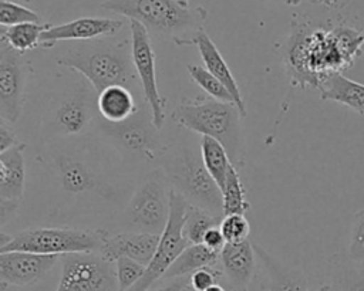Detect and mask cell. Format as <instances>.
I'll list each match as a JSON object with an SVG mask.
<instances>
[{
    "label": "cell",
    "mask_w": 364,
    "mask_h": 291,
    "mask_svg": "<svg viewBox=\"0 0 364 291\" xmlns=\"http://www.w3.org/2000/svg\"><path fill=\"white\" fill-rule=\"evenodd\" d=\"M280 53L291 85L316 89L358 58L341 23H314L303 16L293 17Z\"/></svg>",
    "instance_id": "1"
},
{
    "label": "cell",
    "mask_w": 364,
    "mask_h": 291,
    "mask_svg": "<svg viewBox=\"0 0 364 291\" xmlns=\"http://www.w3.org/2000/svg\"><path fill=\"white\" fill-rule=\"evenodd\" d=\"M98 143V136L91 142L84 135L43 143L37 160L44 166L48 182L57 193L74 200H109L117 196L118 185L111 180L114 173Z\"/></svg>",
    "instance_id": "2"
},
{
    "label": "cell",
    "mask_w": 364,
    "mask_h": 291,
    "mask_svg": "<svg viewBox=\"0 0 364 291\" xmlns=\"http://www.w3.org/2000/svg\"><path fill=\"white\" fill-rule=\"evenodd\" d=\"M108 38L77 41L55 61L58 65L81 74L97 94L112 85H124L135 95L142 94L132 62L131 41L114 43Z\"/></svg>",
    "instance_id": "3"
},
{
    "label": "cell",
    "mask_w": 364,
    "mask_h": 291,
    "mask_svg": "<svg viewBox=\"0 0 364 291\" xmlns=\"http://www.w3.org/2000/svg\"><path fill=\"white\" fill-rule=\"evenodd\" d=\"M171 118L179 128L220 142L235 168L239 169L245 165L243 116L236 104L210 97L182 98L173 108Z\"/></svg>",
    "instance_id": "4"
},
{
    "label": "cell",
    "mask_w": 364,
    "mask_h": 291,
    "mask_svg": "<svg viewBox=\"0 0 364 291\" xmlns=\"http://www.w3.org/2000/svg\"><path fill=\"white\" fill-rule=\"evenodd\" d=\"M171 189L181 193L192 206L223 217L222 190L206 170L200 149L191 142L173 139L165 143L158 166Z\"/></svg>",
    "instance_id": "5"
},
{
    "label": "cell",
    "mask_w": 364,
    "mask_h": 291,
    "mask_svg": "<svg viewBox=\"0 0 364 291\" xmlns=\"http://www.w3.org/2000/svg\"><path fill=\"white\" fill-rule=\"evenodd\" d=\"M101 7L135 20L149 34L172 38L178 45H186L203 28L208 14L203 7H192L185 0H104Z\"/></svg>",
    "instance_id": "6"
},
{
    "label": "cell",
    "mask_w": 364,
    "mask_h": 291,
    "mask_svg": "<svg viewBox=\"0 0 364 291\" xmlns=\"http://www.w3.org/2000/svg\"><path fill=\"white\" fill-rule=\"evenodd\" d=\"M92 92H97L92 85L85 78H80L48 98L38 125V138L43 143L53 139L82 136L91 131L98 115L97 95Z\"/></svg>",
    "instance_id": "7"
},
{
    "label": "cell",
    "mask_w": 364,
    "mask_h": 291,
    "mask_svg": "<svg viewBox=\"0 0 364 291\" xmlns=\"http://www.w3.org/2000/svg\"><path fill=\"white\" fill-rule=\"evenodd\" d=\"M144 104L131 118L122 122H108L95 116L91 131L107 143L122 162L135 166H158L165 143L161 141L159 129L152 122V114Z\"/></svg>",
    "instance_id": "8"
},
{
    "label": "cell",
    "mask_w": 364,
    "mask_h": 291,
    "mask_svg": "<svg viewBox=\"0 0 364 291\" xmlns=\"http://www.w3.org/2000/svg\"><path fill=\"white\" fill-rule=\"evenodd\" d=\"M105 229H70V227H33L11 236L0 247V253L27 251L47 256H65L71 253H100Z\"/></svg>",
    "instance_id": "9"
},
{
    "label": "cell",
    "mask_w": 364,
    "mask_h": 291,
    "mask_svg": "<svg viewBox=\"0 0 364 291\" xmlns=\"http://www.w3.org/2000/svg\"><path fill=\"white\" fill-rule=\"evenodd\" d=\"M171 207V186L159 168L149 170L136 185L121 216L122 231L162 234Z\"/></svg>",
    "instance_id": "10"
},
{
    "label": "cell",
    "mask_w": 364,
    "mask_h": 291,
    "mask_svg": "<svg viewBox=\"0 0 364 291\" xmlns=\"http://www.w3.org/2000/svg\"><path fill=\"white\" fill-rule=\"evenodd\" d=\"M188 206L189 203L186 202V199L176 190L171 189L169 219L159 237L156 251L151 263L146 265L142 278L128 291H148L154 284L164 278L173 261L189 246V241L183 236V224Z\"/></svg>",
    "instance_id": "11"
},
{
    "label": "cell",
    "mask_w": 364,
    "mask_h": 291,
    "mask_svg": "<svg viewBox=\"0 0 364 291\" xmlns=\"http://www.w3.org/2000/svg\"><path fill=\"white\" fill-rule=\"evenodd\" d=\"M61 278L55 291H118L115 263L100 253L61 256Z\"/></svg>",
    "instance_id": "12"
},
{
    "label": "cell",
    "mask_w": 364,
    "mask_h": 291,
    "mask_svg": "<svg viewBox=\"0 0 364 291\" xmlns=\"http://www.w3.org/2000/svg\"><path fill=\"white\" fill-rule=\"evenodd\" d=\"M31 74L30 60L0 40V119L11 125L20 119Z\"/></svg>",
    "instance_id": "13"
},
{
    "label": "cell",
    "mask_w": 364,
    "mask_h": 291,
    "mask_svg": "<svg viewBox=\"0 0 364 291\" xmlns=\"http://www.w3.org/2000/svg\"><path fill=\"white\" fill-rule=\"evenodd\" d=\"M131 28V53L132 62L138 79L141 82L144 102L149 106L152 114L154 125L161 131L165 122V106L166 101L159 94L156 81V67H155V51L151 43V34L138 21L129 20Z\"/></svg>",
    "instance_id": "14"
},
{
    "label": "cell",
    "mask_w": 364,
    "mask_h": 291,
    "mask_svg": "<svg viewBox=\"0 0 364 291\" xmlns=\"http://www.w3.org/2000/svg\"><path fill=\"white\" fill-rule=\"evenodd\" d=\"M256 253V282L259 291H310L306 274L274 257L262 246L253 243ZM317 291H328V284Z\"/></svg>",
    "instance_id": "15"
},
{
    "label": "cell",
    "mask_w": 364,
    "mask_h": 291,
    "mask_svg": "<svg viewBox=\"0 0 364 291\" xmlns=\"http://www.w3.org/2000/svg\"><path fill=\"white\" fill-rule=\"evenodd\" d=\"M58 256L36 254L27 251L0 253V285L27 287L41 280L58 261Z\"/></svg>",
    "instance_id": "16"
},
{
    "label": "cell",
    "mask_w": 364,
    "mask_h": 291,
    "mask_svg": "<svg viewBox=\"0 0 364 291\" xmlns=\"http://www.w3.org/2000/svg\"><path fill=\"white\" fill-rule=\"evenodd\" d=\"M124 27L122 20L107 17H80L58 26L50 24L40 37L41 48H51L58 41H91L115 35Z\"/></svg>",
    "instance_id": "17"
},
{
    "label": "cell",
    "mask_w": 364,
    "mask_h": 291,
    "mask_svg": "<svg viewBox=\"0 0 364 291\" xmlns=\"http://www.w3.org/2000/svg\"><path fill=\"white\" fill-rule=\"evenodd\" d=\"M256 253L253 243H226L219 254L223 284L230 291H247L256 274Z\"/></svg>",
    "instance_id": "18"
},
{
    "label": "cell",
    "mask_w": 364,
    "mask_h": 291,
    "mask_svg": "<svg viewBox=\"0 0 364 291\" xmlns=\"http://www.w3.org/2000/svg\"><path fill=\"white\" fill-rule=\"evenodd\" d=\"M159 237V234L139 231H118L111 234L107 230L100 254L114 263L119 257H128L148 265L156 251Z\"/></svg>",
    "instance_id": "19"
},
{
    "label": "cell",
    "mask_w": 364,
    "mask_h": 291,
    "mask_svg": "<svg viewBox=\"0 0 364 291\" xmlns=\"http://www.w3.org/2000/svg\"><path fill=\"white\" fill-rule=\"evenodd\" d=\"M186 45H196L198 47L200 58H202V61L205 64V68L210 74H213L228 88V91L233 97L235 104L240 109L242 116L245 118L247 115V111H246V106H245V102H243L239 85H237V82H236V79H235L229 65L226 64L225 58L222 57L220 51L218 50L216 44L212 41L209 34L202 28L186 43Z\"/></svg>",
    "instance_id": "20"
},
{
    "label": "cell",
    "mask_w": 364,
    "mask_h": 291,
    "mask_svg": "<svg viewBox=\"0 0 364 291\" xmlns=\"http://www.w3.org/2000/svg\"><path fill=\"white\" fill-rule=\"evenodd\" d=\"M24 143L0 153V200L20 204L26 183Z\"/></svg>",
    "instance_id": "21"
},
{
    "label": "cell",
    "mask_w": 364,
    "mask_h": 291,
    "mask_svg": "<svg viewBox=\"0 0 364 291\" xmlns=\"http://www.w3.org/2000/svg\"><path fill=\"white\" fill-rule=\"evenodd\" d=\"M144 104L138 105L136 95L124 85H112L97 94L98 115L108 122H122L131 118Z\"/></svg>",
    "instance_id": "22"
},
{
    "label": "cell",
    "mask_w": 364,
    "mask_h": 291,
    "mask_svg": "<svg viewBox=\"0 0 364 291\" xmlns=\"http://www.w3.org/2000/svg\"><path fill=\"white\" fill-rule=\"evenodd\" d=\"M318 92L321 99L341 104L357 114L364 115V84L357 82L344 74H336L323 82Z\"/></svg>",
    "instance_id": "23"
},
{
    "label": "cell",
    "mask_w": 364,
    "mask_h": 291,
    "mask_svg": "<svg viewBox=\"0 0 364 291\" xmlns=\"http://www.w3.org/2000/svg\"><path fill=\"white\" fill-rule=\"evenodd\" d=\"M328 291H364V268L347 254L336 253L330 257Z\"/></svg>",
    "instance_id": "24"
},
{
    "label": "cell",
    "mask_w": 364,
    "mask_h": 291,
    "mask_svg": "<svg viewBox=\"0 0 364 291\" xmlns=\"http://www.w3.org/2000/svg\"><path fill=\"white\" fill-rule=\"evenodd\" d=\"M219 254L205 244H189L179 257L173 261L169 267L164 278H179V277H189L193 271L219 264Z\"/></svg>",
    "instance_id": "25"
},
{
    "label": "cell",
    "mask_w": 364,
    "mask_h": 291,
    "mask_svg": "<svg viewBox=\"0 0 364 291\" xmlns=\"http://www.w3.org/2000/svg\"><path fill=\"white\" fill-rule=\"evenodd\" d=\"M199 149L206 170L216 182V185L222 189L229 173V169L232 166V162L225 146L213 138L202 136L199 141Z\"/></svg>",
    "instance_id": "26"
},
{
    "label": "cell",
    "mask_w": 364,
    "mask_h": 291,
    "mask_svg": "<svg viewBox=\"0 0 364 291\" xmlns=\"http://www.w3.org/2000/svg\"><path fill=\"white\" fill-rule=\"evenodd\" d=\"M50 23H24L11 27H1L0 40L6 41L11 48L24 54L36 47H40V37Z\"/></svg>",
    "instance_id": "27"
},
{
    "label": "cell",
    "mask_w": 364,
    "mask_h": 291,
    "mask_svg": "<svg viewBox=\"0 0 364 291\" xmlns=\"http://www.w3.org/2000/svg\"><path fill=\"white\" fill-rule=\"evenodd\" d=\"M222 203L223 216L228 214H245L250 209V203L246 200V192L242 185L239 170L233 165L229 169L225 185L222 186Z\"/></svg>",
    "instance_id": "28"
},
{
    "label": "cell",
    "mask_w": 364,
    "mask_h": 291,
    "mask_svg": "<svg viewBox=\"0 0 364 291\" xmlns=\"http://www.w3.org/2000/svg\"><path fill=\"white\" fill-rule=\"evenodd\" d=\"M222 219L223 217L215 216L200 207L189 204L183 224V236L189 244H200L206 231L219 226Z\"/></svg>",
    "instance_id": "29"
},
{
    "label": "cell",
    "mask_w": 364,
    "mask_h": 291,
    "mask_svg": "<svg viewBox=\"0 0 364 291\" xmlns=\"http://www.w3.org/2000/svg\"><path fill=\"white\" fill-rule=\"evenodd\" d=\"M186 70H188L191 78L202 88V91H205L208 94V97L218 99V101L235 104L233 97L230 95L228 88L213 74H210L206 68L196 65V64H188Z\"/></svg>",
    "instance_id": "30"
},
{
    "label": "cell",
    "mask_w": 364,
    "mask_h": 291,
    "mask_svg": "<svg viewBox=\"0 0 364 291\" xmlns=\"http://www.w3.org/2000/svg\"><path fill=\"white\" fill-rule=\"evenodd\" d=\"M24 23H41V17L34 10L21 4L1 0L0 1V24L1 27H11Z\"/></svg>",
    "instance_id": "31"
},
{
    "label": "cell",
    "mask_w": 364,
    "mask_h": 291,
    "mask_svg": "<svg viewBox=\"0 0 364 291\" xmlns=\"http://www.w3.org/2000/svg\"><path fill=\"white\" fill-rule=\"evenodd\" d=\"M146 265L128 258L119 257L115 260V271L118 281V291H128L132 285H135L142 275L145 274Z\"/></svg>",
    "instance_id": "32"
},
{
    "label": "cell",
    "mask_w": 364,
    "mask_h": 291,
    "mask_svg": "<svg viewBox=\"0 0 364 291\" xmlns=\"http://www.w3.org/2000/svg\"><path fill=\"white\" fill-rule=\"evenodd\" d=\"M347 256L364 268V207L353 216Z\"/></svg>",
    "instance_id": "33"
},
{
    "label": "cell",
    "mask_w": 364,
    "mask_h": 291,
    "mask_svg": "<svg viewBox=\"0 0 364 291\" xmlns=\"http://www.w3.org/2000/svg\"><path fill=\"white\" fill-rule=\"evenodd\" d=\"M219 229L226 243H240L247 240L250 233V224L245 214H228L223 216Z\"/></svg>",
    "instance_id": "34"
},
{
    "label": "cell",
    "mask_w": 364,
    "mask_h": 291,
    "mask_svg": "<svg viewBox=\"0 0 364 291\" xmlns=\"http://www.w3.org/2000/svg\"><path fill=\"white\" fill-rule=\"evenodd\" d=\"M218 282L223 284V273H222L219 264L199 268L189 275V285L195 291H205L206 288H209Z\"/></svg>",
    "instance_id": "35"
},
{
    "label": "cell",
    "mask_w": 364,
    "mask_h": 291,
    "mask_svg": "<svg viewBox=\"0 0 364 291\" xmlns=\"http://www.w3.org/2000/svg\"><path fill=\"white\" fill-rule=\"evenodd\" d=\"M20 143L21 142L18 141L16 132L13 131L11 123L0 119V153L10 148H14Z\"/></svg>",
    "instance_id": "36"
},
{
    "label": "cell",
    "mask_w": 364,
    "mask_h": 291,
    "mask_svg": "<svg viewBox=\"0 0 364 291\" xmlns=\"http://www.w3.org/2000/svg\"><path fill=\"white\" fill-rule=\"evenodd\" d=\"M202 244H205L208 248H210V250H213V251H216V253H220V251H222V248H223L225 244H226V240H225V237H223V234H222L219 226L212 227L210 230L206 231Z\"/></svg>",
    "instance_id": "37"
},
{
    "label": "cell",
    "mask_w": 364,
    "mask_h": 291,
    "mask_svg": "<svg viewBox=\"0 0 364 291\" xmlns=\"http://www.w3.org/2000/svg\"><path fill=\"white\" fill-rule=\"evenodd\" d=\"M161 284H154L148 291H182L183 287L189 282V277L179 278H162Z\"/></svg>",
    "instance_id": "38"
},
{
    "label": "cell",
    "mask_w": 364,
    "mask_h": 291,
    "mask_svg": "<svg viewBox=\"0 0 364 291\" xmlns=\"http://www.w3.org/2000/svg\"><path fill=\"white\" fill-rule=\"evenodd\" d=\"M205 291H230L228 287H225L223 284H220V282H218V284H213L212 287H209V288H206Z\"/></svg>",
    "instance_id": "39"
},
{
    "label": "cell",
    "mask_w": 364,
    "mask_h": 291,
    "mask_svg": "<svg viewBox=\"0 0 364 291\" xmlns=\"http://www.w3.org/2000/svg\"><path fill=\"white\" fill-rule=\"evenodd\" d=\"M276 1H282V3H284L287 6H297V4L301 3V0H276Z\"/></svg>",
    "instance_id": "40"
},
{
    "label": "cell",
    "mask_w": 364,
    "mask_h": 291,
    "mask_svg": "<svg viewBox=\"0 0 364 291\" xmlns=\"http://www.w3.org/2000/svg\"><path fill=\"white\" fill-rule=\"evenodd\" d=\"M182 291H195V290H193V288L189 285V282H188V284L183 287V290H182Z\"/></svg>",
    "instance_id": "41"
},
{
    "label": "cell",
    "mask_w": 364,
    "mask_h": 291,
    "mask_svg": "<svg viewBox=\"0 0 364 291\" xmlns=\"http://www.w3.org/2000/svg\"><path fill=\"white\" fill-rule=\"evenodd\" d=\"M21 1H24V3H30L31 0H21Z\"/></svg>",
    "instance_id": "42"
},
{
    "label": "cell",
    "mask_w": 364,
    "mask_h": 291,
    "mask_svg": "<svg viewBox=\"0 0 364 291\" xmlns=\"http://www.w3.org/2000/svg\"><path fill=\"white\" fill-rule=\"evenodd\" d=\"M185 1H188V3H189V0H185Z\"/></svg>",
    "instance_id": "43"
}]
</instances>
